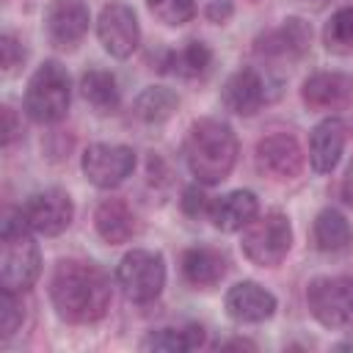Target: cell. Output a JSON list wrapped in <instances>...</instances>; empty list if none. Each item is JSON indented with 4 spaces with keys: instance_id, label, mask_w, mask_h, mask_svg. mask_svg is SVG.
<instances>
[{
    "instance_id": "1",
    "label": "cell",
    "mask_w": 353,
    "mask_h": 353,
    "mask_svg": "<svg viewBox=\"0 0 353 353\" xmlns=\"http://www.w3.org/2000/svg\"><path fill=\"white\" fill-rule=\"evenodd\" d=\"M50 301L55 314L72 325H88L108 314L113 290L108 273L85 259L58 262L50 279Z\"/></svg>"
},
{
    "instance_id": "2",
    "label": "cell",
    "mask_w": 353,
    "mask_h": 353,
    "mask_svg": "<svg viewBox=\"0 0 353 353\" xmlns=\"http://www.w3.org/2000/svg\"><path fill=\"white\" fill-rule=\"evenodd\" d=\"M237 135L221 119H199L185 138V163L201 185L223 182L237 163Z\"/></svg>"
},
{
    "instance_id": "3",
    "label": "cell",
    "mask_w": 353,
    "mask_h": 353,
    "mask_svg": "<svg viewBox=\"0 0 353 353\" xmlns=\"http://www.w3.org/2000/svg\"><path fill=\"white\" fill-rule=\"evenodd\" d=\"M41 273L39 245L33 240V229L22 221V215H11L0 229V284L11 292H25L36 284Z\"/></svg>"
},
{
    "instance_id": "4",
    "label": "cell",
    "mask_w": 353,
    "mask_h": 353,
    "mask_svg": "<svg viewBox=\"0 0 353 353\" xmlns=\"http://www.w3.org/2000/svg\"><path fill=\"white\" fill-rule=\"evenodd\" d=\"M69 102H72L69 72L58 61H44L28 80L25 113L39 124H55L66 116Z\"/></svg>"
},
{
    "instance_id": "5",
    "label": "cell",
    "mask_w": 353,
    "mask_h": 353,
    "mask_svg": "<svg viewBox=\"0 0 353 353\" xmlns=\"http://www.w3.org/2000/svg\"><path fill=\"white\" fill-rule=\"evenodd\" d=\"M243 254L259 268H276L290 254L292 226L281 212H265L243 229Z\"/></svg>"
},
{
    "instance_id": "6",
    "label": "cell",
    "mask_w": 353,
    "mask_h": 353,
    "mask_svg": "<svg viewBox=\"0 0 353 353\" xmlns=\"http://www.w3.org/2000/svg\"><path fill=\"white\" fill-rule=\"evenodd\" d=\"M116 279L127 301L132 303H152L165 287V259L157 251L132 248L121 256L116 268Z\"/></svg>"
},
{
    "instance_id": "7",
    "label": "cell",
    "mask_w": 353,
    "mask_h": 353,
    "mask_svg": "<svg viewBox=\"0 0 353 353\" xmlns=\"http://www.w3.org/2000/svg\"><path fill=\"white\" fill-rule=\"evenodd\" d=\"M306 303L312 317L325 328L353 325V279L317 276L306 287Z\"/></svg>"
},
{
    "instance_id": "8",
    "label": "cell",
    "mask_w": 353,
    "mask_h": 353,
    "mask_svg": "<svg viewBox=\"0 0 353 353\" xmlns=\"http://www.w3.org/2000/svg\"><path fill=\"white\" fill-rule=\"evenodd\" d=\"M22 221L33 229V234H44V237H55L61 232L69 229L72 218H74V201L66 190L61 188H47L33 193L22 207H19Z\"/></svg>"
},
{
    "instance_id": "9",
    "label": "cell",
    "mask_w": 353,
    "mask_h": 353,
    "mask_svg": "<svg viewBox=\"0 0 353 353\" xmlns=\"http://www.w3.org/2000/svg\"><path fill=\"white\" fill-rule=\"evenodd\" d=\"M83 174L91 185L108 190L135 171V152L124 143H91L83 152Z\"/></svg>"
},
{
    "instance_id": "10",
    "label": "cell",
    "mask_w": 353,
    "mask_h": 353,
    "mask_svg": "<svg viewBox=\"0 0 353 353\" xmlns=\"http://www.w3.org/2000/svg\"><path fill=\"white\" fill-rule=\"evenodd\" d=\"M97 36L105 52H110L113 58H130L141 41V25L135 11L119 0L108 3L97 19Z\"/></svg>"
},
{
    "instance_id": "11",
    "label": "cell",
    "mask_w": 353,
    "mask_h": 353,
    "mask_svg": "<svg viewBox=\"0 0 353 353\" xmlns=\"http://www.w3.org/2000/svg\"><path fill=\"white\" fill-rule=\"evenodd\" d=\"M256 168L273 182L295 179L303 168V152L292 132H270L256 143Z\"/></svg>"
},
{
    "instance_id": "12",
    "label": "cell",
    "mask_w": 353,
    "mask_h": 353,
    "mask_svg": "<svg viewBox=\"0 0 353 353\" xmlns=\"http://www.w3.org/2000/svg\"><path fill=\"white\" fill-rule=\"evenodd\" d=\"M91 11L83 0H52L44 14V33L52 47L74 50L88 33Z\"/></svg>"
},
{
    "instance_id": "13",
    "label": "cell",
    "mask_w": 353,
    "mask_h": 353,
    "mask_svg": "<svg viewBox=\"0 0 353 353\" xmlns=\"http://www.w3.org/2000/svg\"><path fill=\"white\" fill-rule=\"evenodd\" d=\"M268 80L254 69H237L221 88V102L226 110L237 116H254L265 102H268Z\"/></svg>"
},
{
    "instance_id": "14",
    "label": "cell",
    "mask_w": 353,
    "mask_h": 353,
    "mask_svg": "<svg viewBox=\"0 0 353 353\" xmlns=\"http://www.w3.org/2000/svg\"><path fill=\"white\" fill-rule=\"evenodd\" d=\"M226 312L237 323H265L276 314V295L256 281H237L226 292Z\"/></svg>"
},
{
    "instance_id": "15",
    "label": "cell",
    "mask_w": 353,
    "mask_h": 353,
    "mask_svg": "<svg viewBox=\"0 0 353 353\" xmlns=\"http://www.w3.org/2000/svg\"><path fill=\"white\" fill-rule=\"evenodd\" d=\"M353 94V77L345 72H317L303 80L301 99L309 110H331L350 99Z\"/></svg>"
},
{
    "instance_id": "16",
    "label": "cell",
    "mask_w": 353,
    "mask_h": 353,
    "mask_svg": "<svg viewBox=\"0 0 353 353\" xmlns=\"http://www.w3.org/2000/svg\"><path fill=\"white\" fill-rule=\"evenodd\" d=\"M347 124L342 119H323L309 135V163L317 174H331L345 152Z\"/></svg>"
},
{
    "instance_id": "17",
    "label": "cell",
    "mask_w": 353,
    "mask_h": 353,
    "mask_svg": "<svg viewBox=\"0 0 353 353\" xmlns=\"http://www.w3.org/2000/svg\"><path fill=\"white\" fill-rule=\"evenodd\" d=\"M312 44V28L298 19V17H290L281 22V28L265 33L256 39V52L265 55V58H301Z\"/></svg>"
},
{
    "instance_id": "18",
    "label": "cell",
    "mask_w": 353,
    "mask_h": 353,
    "mask_svg": "<svg viewBox=\"0 0 353 353\" xmlns=\"http://www.w3.org/2000/svg\"><path fill=\"white\" fill-rule=\"evenodd\" d=\"M259 212L256 193L251 190H232L210 204V221L221 232H240L245 229Z\"/></svg>"
},
{
    "instance_id": "19",
    "label": "cell",
    "mask_w": 353,
    "mask_h": 353,
    "mask_svg": "<svg viewBox=\"0 0 353 353\" xmlns=\"http://www.w3.org/2000/svg\"><path fill=\"white\" fill-rule=\"evenodd\" d=\"M226 270H229V262L218 248L196 245V248H188L182 254V276L196 290L215 287L226 276Z\"/></svg>"
},
{
    "instance_id": "20",
    "label": "cell",
    "mask_w": 353,
    "mask_h": 353,
    "mask_svg": "<svg viewBox=\"0 0 353 353\" xmlns=\"http://www.w3.org/2000/svg\"><path fill=\"white\" fill-rule=\"evenodd\" d=\"M94 226L99 237L110 245H121L135 234V215L121 199H105L94 212Z\"/></svg>"
},
{
    "instance_id": "21",
    "label": "cell",
    "mask_w": 353,
    "mask_h": 353,
    "mask_svg": "<svg viewBox=\"0 0 353 353\" xmlns=\"http://www.w3.org/2000/svg\"><path fill=\"white\" fill-rule=\"evenodd\" d=\"M212 63V50L204 41H188L182 50H165L160 61V72H174L179 77H201Z\"/></svg>"
},
{
    "instance_id": "22",
    "label": "cell",
    "mask_w": 353,
    "mask_h": 353,
    "mask_svg": "<svg viewBox=\"0 0 353 353\" xmlns=\"http://www.w3.org/2000/svg\"><path fill=\"white\" fill-rule=\"evenodd\" d=\"M312 237H314V245L325 254H339L350 245L353 240V232H350V223L347 218L334 210V207H325L317 212L314 218V226H312Z\"/></svg>"
},
{
    "instance_id": "23",
    "label": "cell",
    "mask_w": 353,
    "mask_h": 353,
    "mask_svg": "<svg viewBox=\"0 0 353 353\" xmlns=\"http://www.w3.org/2000/svg\"><path fill=\"white\" fill-rule=\"evenodd\" d=\"M176 108H179V97L165 85H149L132 102V113L143 124H163L174 116Z\"/></svg>"
},
{
    "instance_id": "24",
    "label": "cell",
    "mask_w": 353,
    "mask_h": 353,
    "mask_svg": "<svg viewBox=\"0 0 353 353\" xmlns=\"http://www.w3.org/2000/svg\"><path fill=\"white\" fill-rule=\"evenodd\" d=\"M80 94L97 113H113L119 108V83L105 69H88L80 77Z\"/></svg>"
},
{
    "instance_id": "25",
    "label": "cell",
    "mask_w": 353,
    "mask_h": 353,
    "mask_svg": "<svg viewBox=\"0 0 353 353\" xmlns=\"http://www.w3.org/2000/svg\"><path fill=\"white\" fill-rule=\"evenodd\" d=\"M204 345V328L190 323L182 328H160L152 331L143 339V350H168V353H185V350H196Z\"/></svg>"
},
{
    "instance_id": "26",
    "label": "cell",
    "mask_w": 353,
    "mask_h": 353,
    "mask_svg": "<svg viewBox=\"0 0 353 353\" xmlns=\"http://www.w3.org/2000/svg\"><path fill=\"white\" fill-rule=\"evenodd\" d=\"M323 44L328 52L350 55L353 52V6L339 8L323 28Z\"/></svg>"
},
{
    "instance_id": "27",
    "label": "cell",
    "mask_w": 353,
    "mask_h": 353,
    "mask_svg": "<svg viewBox=\"0 0 353 353\" xmlns=\"http://www.w3.org/2000/svg\"><path fill=\"white\" fill-rule=\"evenodd\" d=\"M146 6L163 25H171V28L190 22L193 14H196L193 0H146Z\"/></svg>"
},
{
    "instance_id": "28",
    "label": "cell",
    "mask_w": 353,
    "mask_h": 353,
    "mask_svg": "<svg viewBox=\"0 0 353 353\" xmlns=\"http://www.w3.org/2000/svg\"><path fill=\"white\" fill-rule=\"evenodd\" d=\"M22 320H25V306L19 301V292L3 290V298H0V334H3V339L14 336L22 325Z\"/></svg>"
},
{
    "instance_id": "29",
    "label": "cell",
    "mask_w": 353,
    "mask_h": 353,
    "mask_svg": "<svg viewBox=\"0 0 353 353\" xmlns=\"http://www.w3.org/2000/svg\"><path fill=\"white\" fill-rule=\"evenodd\" d=\"M0 63H3V74H14L25 63V47L11 33H3L0 39Z\"/></svg>"
},
{
    "instance_id": "30",
    "label": "cell",
    "mask_w": 353,
    "mask_h": 353,
    "mask_svg": "<svg viewBox=\"0 0 353 353\" xmlns=\"http://www.w3.org/2000/svg\"><path fill=\"white\" fill-rule=\"evenodd\" d=\"M210 204H212V201L204 196V190H201L199 185L185 188V193H182V212H185V215H190V218L210 215Z\"/></svg>"
},
{
    "instance_id": "31",
    "label": "cell",
    "mask_w": 353,
    "mask_h": 353,
    "mask_svg": "<svg viewBox=\"0 0 353 353\" xmlns=\"http://www.w3.org/2000/svg\"><path fill=\"white\" fill-rule=\"evenodd\" d=\"M232 11H234L232 8V0H210V6H207L204 14H207L210 22H218L221 25V22H226L232 17Z\"/></svg>"
},
{
    "instance_id": "32",
    "label": "cell",
    "mask_w": 353,
    "mask_h": 353,
    "mask_svg": "<svg viewBox=\"0 0 353 353\" xmlns=\"http://www.w3.org/2000/svg\"><path fill=\"white\" fill-rule=\"evenodd\" d=\"M3 119H6V130H3V143L6 146H11L14 143V138H19L22 135V127L17 124V113H14V108H3Z\"/></svg>"
},
{
    "instance_id": "33",
    "label": "cell",
    "mask_w": 353,
    "mask_h": 353,
    "mask_svg": "<svg viewBox=\"0 0 353 353\" xmlns=\"http://www.w3.org/2000/svg\"><path fill=\"white\" fill-rule=\"evenodd\" d=\"M342 199L347 207H353V168H347L345 179H342Z\"/></svg>"
},
{
    "instance_id": "34",
    "label": "cell",
    "mask_w": 353,
    "mask_h": 353,
    "mask_svg": "<svg viewBox=\"0 0 353 353\" xmlns=\"http://www.w3.org/2000/svg\"><path fill=\"white\" fill-rule=\"evenodd\" d=\"M221 347H254V342H248V339H232V342H223Z\"/></svg>"
},
{
    "instance_id": "35",
    "label": "cell",
    "mask_w": 353,
    "mask_h": 353,
    "mask_svg": "<svg viewBox=\"0 0 353 353\" xmlns=\"http://www.w3.org/2000/svg\"><path fill=\"white\" fill-rule=\"evenodd\" d=\"M306 3H314V6H323L325 0H306Z\"/></svg>"
}]
</instances>
